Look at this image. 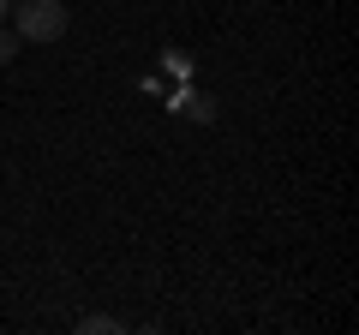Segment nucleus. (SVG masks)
<instances>
[{"label": "nucleus", "mask_w": 359, "mask_h": 335, "mask_svg": "<svg viewBox=\"0 0 359 335\" xmlns=\"http://www.w3.org/2000/svg\"><path fill=\"white\" fill-rule=\"evenodd\" d=\"M13 36L18 42H60L66 36V6L60 0H13Z\"/></svg>", "instance_id": "nucleus-1"}, {"label": "nucleus", "mask_w": 359, "mask_h": 335, "mask_svg": "<svg viewBox=\"0 0 359 335\" xmlns=\"http://www.w3.org/2000/svg\"><path fill=\"white\" fill-rule=\"evenodd\" d=\"M78 329H84V335H120L126 323H120V317H78Z\"/></svg>", "instance_id": "nucleus-2"}, {"label": "nucleus", "mask_w": 359, "mask_h": 335, "mask_svg": "<svg viewBox=\"0 0 359 335\" xmlns=\"http://www.w3.org/2000/svg\"><path fill=\"white\" fill-rule=\"evenodd\" d=\"M13 54H18V36H13V30H0V66L13 60Z\"/></svg>", "instance_id": "nucleus-3"}, {"label": "nucleus", "mask_w": 359, "mask_h": 335, "mask_svg": "<svg viewBox=\"0 0 359 335\" xmlns=\"http://www.w3.org/2000/svg\"><path fill=\"white\" fill-rule=\"evenodd\" d=\"M6 13H13V0H0V18H6Z\"/></svg>", "instance_id": "nucleus-4"}]
</instances>
